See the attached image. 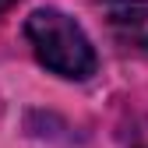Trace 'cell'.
Here are the masks:
<instances>
[{"label": "cell", "instance_id": "obj_1", "mask_svg": "<svg viewBox=\"0 0 148 148\" xmlns=\"http://www.w3.org/2000/svg\"><path fill=\"white\" fill-rule=\"evenodd\" d=\"M25 39L35 60L67 81H85L99 67L95 46L85 35V28L57 7H35L25 18Z\"/></svg>", "mask_w": 148, "mask_h": 148}, {"label": "cell", "instance_id": "obj_2", "mask_svg": "<svg viewBox=\"0 0 148 148\" xmlns=\"http://www.w3.org/2000/svg\"><path fill=\"white\" fill-rule=\"evenodd\" d=\"M106 14L113 35L123 46L148 53V0H113Z\"/></svg>", "mask_w": 148, "mask_h": 148}, {"label": "cell", "instance_id": "obj_3", "mask_svg": "<svg viewBox=\"0 0 148 148\" xmlns=\"http://www.w3.org/2000/svg\"><path fill=\"white\" fill-rule=\"evenodd\" d=\"M131 148H148V134H134V145Z\"/></svg>", "mask_w": 148, "mask_h": 148}, {"label": "cell", "instance_id": "obj_4", "mask_svg": "<svg viewBox=\"0 0 148 148\" xmlns=\"http://www.w3.org/2000/svg\"><path fill=\"white\" fill-rule=\"evenodd\" d=\"M14 4H18V0H0V14H4V11H11Z\"/></svg>", "mask_w": 148, "mask_h": 148}]
</instances>
